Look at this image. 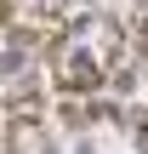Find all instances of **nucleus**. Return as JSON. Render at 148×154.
<instances>
[{
    "label": "nucleus",
    "instance_id": "nucleus-1",
    "mask_svg": "<svg viewBox=\"0 0 148 154\" xmlns=\"http://www.w3.org/2000/svg\"><path fill=\"white\" fill-rule=\"evenodd\" d=\"M51 80H57L63 91H91V86L103 80V63H97L91 51H68V57L51 63Z\"/></svg>",
    "mask_w": 148,
    "mask_h": 154
},
{
    "label": "nucleus",
    "instance_id": "nucleus-2",
    "mask_svg": "<svg viewBox=\"0 0 148 154\" xmlns=\"http://www.w3.org/2000/svg\"><path fill=\"white\" fill-rule=\"evenodd\" d=\"M86 120H91V114H86V109H80V103H63V126H74V131H80V126H86Z\"/></svg>",
    "mask_w": 148,
    "mask_h": 154
}]
</instances>
